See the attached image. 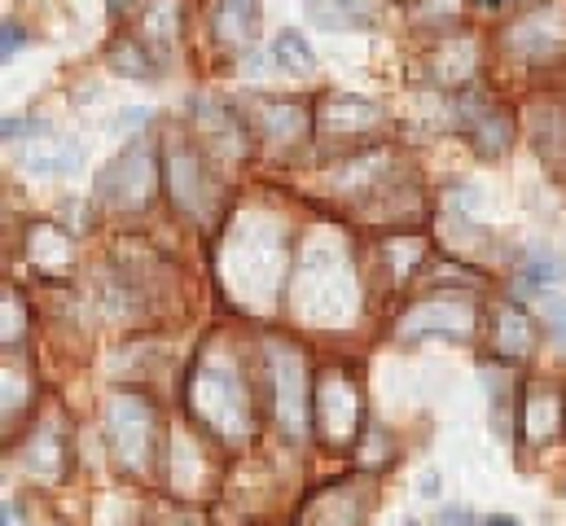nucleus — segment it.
Returning <instances> with one entry per match:
<instances>
[{
    "instance_id": "4",
    "label": "nucleus",
    "mask_w": 566,
    "mask_h": 526,
    "mask_svg": "<svg viewBox=\"0 0 566 526\" xmlns=\"http://www.w3.org/2000/svg\"><path fill=\"white\" fill-rule=\"evenodd\" d=\"M154 185V162H149V149L142 140H133L102 176H97V193L115 207H142L145 193Z\"/></svg>"
},
{
    "instance_id": "5",
    "label": "nucleus",
    "mask_w": 566,
    "mask_h": 526,
    "mask_svg": "<svg viewBox=\"0 0 566 526\" xmlns=\"http://www.w3.org/2000/svg\"><path fill=\"white\" fill-rule=\"evenodd\" d=\"M510 44L527 62H545V57L566 53V4H549V9H536V13L518 18L510 27Z\"/></svg>"
},
{
    "instance_id": "18",
    "label": "nucleus",
    "mask_w": 566,
    "mask_h": 526,
    "mask_svg": "<svg viewBox=\"0 0 566 526\" xmlns=\"http://www.w3.org/2000/svg\"><path fill=\"white\" fill-rule=\"evenodd\" d=\"M405 526H422V523H405Z\"/></svg>"
},
{
    "instance_id": "12",
    "label": "nucleus",
    "mask_w": 566,
    "mask_h": 526,
    "mask_svg": "<svg viewBox=\"0 0 566 526\" xmlns=\"http://www.w3.org/2000/svg\"><path fill=\"white\" fill-rule=\"evenodd\" d=\"M260 128L277 140H290L303 132V111L294 102H260Z\"/></svg>"
},
{
    "instance_id": "11",
    "label": "nucleus",
    "mask_w": 566,
    "mask_h": 526,
    "mask_svg": "<svg viewBox=\"0 0 566 526\" xmlns=\"http://www.w3.org/2000/svg\"><path fill=\"white\" fill-rule=\"evenodd\" d=\"M566 281V260L554 255V251H532L527 263H523V285L527 290H549V285H563Z\"/></svg>"
},
{
    "instance_id": "9",
    "label": "nucleus",
    "mask_w": 566,
    "mask_h": 526,
    "mask_svg": "<svg viewBox=\"0 0 566 526\" xmlns=\"http://www.w3.org/2000/svg\"><path fill=\"white\" fill-rule=\"evenodd\" d=\"M470 136H474V145L492 158V154H501L505 140H510V119H505L496 106H488L483 97H474V124H470Z\"/></svg>"
},
{
    "instance_id": "13",
    "label": "nucleus",
    "mask_w": 566,
    "mask_h": 526,
    "mask_svg": "<svg viewBox=\"0 0 566 526\" xmlns=\"http://www.w3.org/2000/svg\"><path fill=\"white\" fill-rule=\"evenodd\" d=\"M501 351H510V356H527L532 351V325H527L523 307H505L501 312Z\"/></svg>"
},
{
    "instance_id": "8",
    "label": "nucleus",
    "mask_w": 566,
    "mask_h": 526,
    "mask_svg": "<svg viewBox=\"0 0 566 526\" xmlns=\"http://www.w3.org/2000/svg\"><path fill=\"white\" fill-rule=\"evenodd\" d=\"M255 0H220V13H216V35L229 44V49H238V44H247L251 35H255Z\"/></svg>"
},
{
    "instance_id": "15",
    "label": "nucleus",
    "mask_w": 566,
    "mask_h": 526,
    "mask_svg": "<svg viewBox=\"0 0 566 526\" xmlns=\"http://www.w3.org/2000/svg\"><path fill=\"white\" fill-rule=\"evenodd\" d=\"M18 44H22V31H18L13 22H4V53H0V57H4V62H13V53H18Z\"/></svg>"
},
{
    "instance_id": "3",
    "label": "nucleus",
    "mask_w": 566,
    "mask_h": 526,
    "mask_svg": "<svg viewBox=\"0 0 566 526\" xmlns=\"http://www.w3.org/2000/svg\"><path fill=\"white\" fill-rule=\"evenodd\" d=\"M479 312L474 303L457 298V294H443V298H426L418 303L405 320H400V338H430V334H443V338H465L474 329Z\"/></svg>"
},
{
    "instance_id": "1",
    "label": "nucleus",
    "mask_w": 566,
    "mask_h": 526,
    "mask_svg": "<svg viewBox=\"0 0 566 526\" xmlns=\"http://www.w3.org/2000/svg\"><path fill=\"white\" fill-rule=\"evenodd\" d=\"M189 399H193L198 417L207 425H216L220 434H238L247 425V391H242L233 365H202L193 374Z\"/></svg>"
},
{
    "instance_id": "6",
    "label": "nucleus",
    "mask_w": 566,
    "mask_h": 526,
    "mask_svg": "<svg viewBox=\"0 0 566 526\" xmlns=\"http://www.w3.org/2000/svg\"><path fill=\"white\" fill-rule=\"evenodd\" d=\"M273 382H277V417H282L285 434H303V369L290 351H277V365H273Z\"/></svg>"
},
{
    "instance_id": "17",
    "label": "nucleus",
    "mask_w": 566,
    "mask_h": 526,
    "mask_svg": "<svg viewBox=\"0 0 566 526\" xmlns=\"http://www.w3.org/2000/svg\"><path fill=\"white\" fill-rule=\"evenodd\" d=\"M483 526H518V523H514V518H505V514H492Z\"/></svg>"
},
{
    "instance_id": "2",
    "label": "nucleus",
    "mask_w": 566,
    "mask_h": 526,
    "mask_svg": "<svg viewBox=\"0 0 566 526\" xmlns=\"http://www.w3.org/2000/svg\"><path fill=\"white\" fill-rule=\"evenodd\" d=\"M106 430H111V443H115V456L128 465V470H145L149 461V439H154V412L145 399L133 394H119L106 412Z\"/></svg>"
},
{
    "instance_id": "14",
    "label": "nucleus",
    "mask_w": 566,
    "mask_h": 526,
    "mask_svg": "<svg viewBox=\"0 0 566 526\" xmlns=\"http://www.w3.org/2000/svg\"><path fill=\"white\" fill-rule=\"evenodd\" d=\"M545 312H549V325H554V334L566 343V298L558 294H545Z\"/></svg>"
},
{
    "instance_id": "16",
    "label": "nucleus",
    "mask_w": 566,
    "mask_h": 526,
    "mask_svg": "<svg viewBox=\"0 0 566 526\" xmlns=\"http://www.w3.org/2000/svg\"><path fill=\"white\" fill-rule=\"evenodd\" d=\"M443 526H474L470 509H443Z\"/></svg>"
},
{
    "instance_id": "10",
    "label": "nucleus",
    "mask_w": 566,
    "mask_h": 526,
    "mask_svg": "<svg viewBox=\"0 0 566 526\" xmlns=\"http://www.w3.org/2000/svg\"><path fill=\"white\" fill-rule=\"evenodd\" d=\"M273 62H277V71H285V75H312V66H316L312 44H307L294 27L277 31V40H273Z\"/></svg>"
},
{
    "instance_id": "7",
    "label": "nucleus",
    "mask_w": 566,
    "mask_h": 526,
    "mask_svg": "<svg viewBox=\"0 0 566 526\" xmlns=\"http://www.w3.org/2000/svg\"><path fill=\"white\" fill-rule=\"evenodd\" d=\"M27 167L31 171H57V176H71L80 171V145L71 136H57V132H40V145H27Z\"/></svg>"
}]
</instances>
